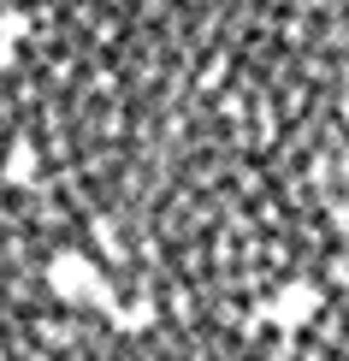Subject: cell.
I'll use <instances>...</instances> for the list:
<instances>
[{
  "instance_id": "obj_1",
  "label": "cell",
  "mask_w": 349,
  "mask_h": 361,
  "mask_svg": "<svg viewBox=\"0 0 349 361\" xmlns=\"http://www.w3.org/2000/svg\"><path fill=\"white\" fill-rule=\"evenodd\" d=\"M0 361H349V0H0Z\"/></svg>"
}]
</instances>
